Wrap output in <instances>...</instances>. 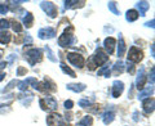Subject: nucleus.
I'll return each instance as SVG.
<instances>
[{"mask_svg":"<svg viewBox=\"0 0 155 126\" xmlns=\"http://www.w3.org/2000/svg\"><path fill=\"white\" fill-rule=\"evenodd\" d=\"M72 32H74V27L70 26L69 28H66L65 32L58 37V45L62 46V48H66V46H70L72 43L75 41L74 36H72Z\"/></svg>","mask_w":155,"mask_h":126,"instance_id":"1","label":"nucleus"},{"mask_svg":"<svg viewBox=\"0 0 155 126\" xmlns=\"http://www.w3.org/2000/svg\"><path fill=\"white\" fill-rule=\"evenodd\" d=\"M43 58V52L41 49H36V48H34V49H30L26 52V59L28 61L31 66L36 65L38 62H40Z\"/></svg>","mask_w":155,"mask_h":126,"instance_id":"2","label":"nucleus"},{"mask_svg":"<svg viewBox=\"0 0 155 126\" xmlns=\"http://www.w3.org/2000/svg\"><path fill=\"white\" fill-rule=\"evenodd\" d=\"M91 59L93 61L94 66L97 67V66H101V65H104V63L107 62L109 61V55L106 54L102 49H97L96 53H94V55L91 57Z\"/></svg>","mask_w":155,"mask_h":126,"instance_id":"3","label":"nucleus"},{"mask_svg":"<svg viewBox=\"0 0 155 126\" xmlns=\"http://www.w3.org/2000/svg\"><path fill=\"white\" fill-rule=\"evenodd\" d=\"M39 103L43 111H54L57 108V100L53 96H45L44 99H40Z\"/></svg>","mask_w":155,"mask_h":126,"instance_id":"4","label":"nucleus"},{"mask_svg":"<svg viewBox=\"0 0 155 126\" xmlns=\"http://www.w3.org/2000/svg\"><path fill=\"white\" fill-rule=\"evenodd\" d=\"M143 58V53L142 50H140L136 46H132L129 49V53H128V62H132V63H137L140 61H142Z\"/></svg>","mask_w":155,"mask_h":126,"instance_id":"5","label":"nucleus"},{"mask_svg":"<svg viewBox=\"0 0 155 126\" xmlns=\"http://www.w3.org/2000/svg\"><path fill=\"white\" fill-rule=\"evenodd\" d=\"M40 8L51 18H56L57 17V8H56V5L53 3H51V2H41L40 3Z\"/></svg>","mask_w":155,"mask_h":126,"instance_id":"6","label":"nucleus"},{"mask_svg":"<svg viewBox=\"0 0 155 126\" xmlns=\"http://www.w3.org/2000/svg\"><path fill=\"white\" fill-rule=\"evenodd\" d=\"M67 59L70 61L71 65H74L75 67H78V68H81V67L84 66V58L83 55L78 54V53H69L67 54Z\"/></svg>","mask_w":155,"mask_h":126,"instance_id":"7","label":"nucleus"},{"mask_svg":"<svg viewBox=\"0 0 155 126\" xmlns=\"http://www.w3.org/2000/svg\"><path fill=\"white\" fill-rule=\"evenodd\" d=\"M47 124H48V126H67L65 124L64 118H62L58 113H52V115L48 116Z\"/></svg>","mask_w":155,"mask_h":126,"instance_id":"8","label":"nucleus"},{"mask_svg":"<svg viewBox=\"0 0 155 126\" xmlns=\"http://www.w3.org/2000/svg\"><path fill=\"white\" fill-rule=\"evenodd\" d=\"M38 36L41 39V40H49L56 36V30L53 27H44L40 28L38 32Z\"/></svg>","mask_w":155,"mask_h":126,"instance_id":"9","label":"nucleus"},{"mask_svg":"<svg viewBox=\"0 0 155 126\" xmlns=\"http://www.w3.org/2000/svg\"><path fill=\"white\" fill-rule=\"evenodd\" d=\"M146 80H147V77L145 76V68H143V67H141V70H140V72H138V76H137V80H136V86H137L138 90L143 89Z\"/></svg>","mask_w":155,"mask_h":126,"instance_id":"10","label":"nucleus"},{"mask_svg":"<svg viewBox=\"0 0 155 126\" xmlns=\"http://www.w3.org/2000/svg\"><path fill=\"white\" fill-rule=\"evenodd\" d=\"M115 44H116V40H115L114 37H106L105 39L104 48H105V50H106V54H113Z\"/></svg>","mask_w":155,"mask_h":126,"instance_id":"11","label":"nucleus"},{"mask_svg":"<svg viewBox=\"0 0 155 126\" xmlns=\"http://www.w3.org/2000/svg\"><path fill=\"white\" fill-rule=\"evenodd\" d=\"M123 90H124V84L123 82L119 81V80L114 81V84H113V96L114 98H118V96L122 95Z\"/></svg>","mask_w":155,"mask_h":126,"instance_id":"12","label":"nucleus"},{"mask_svg":"<svg viewBox=\"0 0 155 126\" xmlns=\"http://www.w3.org/2000/svg\"><path fill=\"white\" fill-rule=\"evenodd\" d=\"M154 106H155V100L154 98H147L143 100V111L145 113H153L154 112Z\"/></svg>","mask_w":155,"mask_h":126,"instance_id":"13","label":"nucleus"},{"mask_svg":"<svg viewBox=\"0 0 155 126\" xmlns=\"http://www.w3.org/2000/svg\"><path fill=\"white\" fill-rule=\"evenodd\" d=\"M153 93H154V85H150L149 88H146V89H142V90H141V93L138 94V99H140V100L146 99L147 96L153 95Z\"/></svg>","mask_w":155,"mask_h":126,"instance_id":"14","label":"nucleus"},{"mask_svg":"<svg viewBox=\"0 0 155 126\" xmlns=\"http://www.w3.org/2000/svg\"><path fill=\"white\" fill-rule=\"evenodd\" d=\"M136 7L138 9V12H137L138 16H145V13H146L149 9V3L147 2H138L136 4Z\"/></svg>","mask_w":155,"mask_h":126,"instance_id":"15","label":"nucleus"},{"mask_svg":"<svg viewBox=\"0 0 155 126\" xmlns=\"http://www.w3.org/2000/svg\"><path fill=\"white\" fill-rule=\"evenodd\" d=\"M66 88L71 91H74V93H81L83 90H85V85L84 84H69Z\"/></svg>","mask_w":155,"mask_h":126,"instance_id":"16","label":"nucleus"},{"mask_svg":"<svg viewBox=\"0 0 155 126\" xmlns=\"http://www.w3.org/2000/svg\"><path fill=\"white\" fill-rule=\"evenodd\" d=\"M125 53V43L123 40L122 33H119V45H118V57L122 58Z\"/></svg>","mask_w":155,"mask_h":126,"instance_id":"17","label":"nucleus"},{"mask_svg":"<svg viewBox=\"0 0 155 126\" xmlns=\"http://www.w3.org/2000/svg\"><path fill=\"white\" fill-rule=\"evenodd\" d=\"M114 118H115V113L114 112H109V111H106V112L104 113V116H102V121H104V124L105 125H109V124H111L114 121Z\"/></svg>","mask_w":155,"mask_h":126,"instance_id":"18","label":"nucleus"},{"mask_svg":"<svg viewBox=\"0 0 155 126\" xmlns=\"http://www.w3.org/2000/svg\"><path fill=\"white\" fill-rule=\"evenodd\" d=\"M23 96H26V94H25V95H23V94H19V95H18L19 102H21L23 106H30V103H31L32 99H34V95H32L31 93H28V94H27V98H23Z\"/></svg>","mask_w":155,"mask_h":126,"instance_id":"19","label":"nucleus"},{"mask_svg":"<svg viewBox=\"0 0 155 126\" xmlns=\"http://www.w3.org/2000/svg\"><path fill=\"white\" fill-rule=\"evenodd\" d=\"M60 67H61V70L64 71V74H66V75H69L70 77H76V74L74 71H72L70 67H67V65L66 63H64V62H61L60 63Z\"/></svg>","mask_w":155,"mask_h":126,"instance_id":"20","label":"nucleus"},{"mask_svg":"<svg viewBox=\"0 0 155 126\" xmlns=\"http://www.w3.org/2000/svg\"><path fill=\"white\" fill-rule=\"evenodd\" d=\"M9 41H11V33H9L8 31H3V32H0V44L7 45Z\"/></svg>","mask_w":155,"mask_h":126,"instance_id":"21","label":"nucleus"},{"mask_svg":"<svg viewBox=\"0 0 155 126\" xmlns=\"http://www.w3.org/2000/svg\"><path fill=\"white\" fill-rule=\"evenodd\" d=\"M127 21L128 22H134L136 19L138 18V13H137V11H134V9H130V11H128L127 12Z\"/></svg>","mask_w":155,"mask_h":126,"instance_id":"22","label":"nucleus"},{"mask_svg":"<svg viewBox=\"0 0 155 126\" xmlns=\"http://www.w3.org/2000/svg\"><path fill=\"white\" fill-rule=\"evenodd\" d=\"M92 124H93V118L91 116H85L78 122V126H92Z\"/></svg>","mask_w":155,"mask_h":126,"instance_id":"23","label":"nucleus"},{"mask_svg":"<svg viewBox=\"0 0 155 126\" xmlns=\"http://www.w3.org/2000/svg\"><path fill=\"white\" fill-rule=\"evenodd\" d=\"M32 22H34V16L31 13H26V17L23 18V23L27 28H30L32 26Z\"/></svg>","mask_w":155,"mask_h":126,"instance_id":"24","label":"nucleus"},{"mask_svg":"<svg viewBox=\"0 0 155 126\" xmlns=\"http://www.w3.org/2000/svg\"><path fill=\"white\" fill-rule=\"evenodd\" d=\"M102 75H105V77H110L111 71H110V68L107 66H104L102 68H100L98 72H97V76H102Z\"/></svg>","mask_w":155,"mask_h":126,"instance_id":"25","label":"nucleus"},{"mask_svg":"<svg viewBox=\"0 0 155 126\" xmlns=\"http://www.w3.org/2000/svg\"><path fill=\"white\" fill-rule=\"evenodd\" d=\"M123 70H124V63L122 61H118L114 66V72L115 74H122Z\"/></svg>","mask_w":155,"mask_h":126,"instance_id":"26","label":"nucleus"},{"mask_svg":"<svg viewBox=\"0 0 155 126\" xmlns=\"http://www.w3.org/2000/svg\"><path fill=\"white\" fill-rule=\"evenodd\" d=\"M28 84H30V81H28V77H27L26 80H23V81H19V82H18V84H17V85H18L17 88L21 90V91H23V90H26V89L28 88Z\"/></svg>","mask_w":155,"mask_h":126,"instance_id":"27","label":"nucleus"},{"mask_svg":"<svg viewBox=\"0 0 155 126\" xmlns=\"http://www.w3.org/2000/svg\"><path fill=\"white\" fill-rule=\"evenodd\" d=\"M78 4H84V2H76V0H71V2H65V8H76Z\"/></svg>","mask_w":155,"mask_h":126,"instance_id":"28","label":"nucleus"},{"mask_svg":"<svg viewBox=\"0 0 155 126\" xmlns=\"http://www.w3.org/2000/svg\"><path fill=\"white\" fill-rule=\"evenodd\" d=\"M107 7H109V9L111 12H113L114 14H116V16H119V11H118V8H116V3H114V2H110L109 4H107Z\"/></svg>","mask_w":155,"mask_h":126,"instance_id":"29","label":"nucleus"},{"mask_svg":"<svg viewBox=\"0 0 155 126\" xmlns=\"http://www.w3.org/2000/svg\"><path fill=\"white\" fill-rule=\"evenodd\" d=\"M91 103H92V102H91L89 99H80L79 102H78L79 107H81V108H87V107H89Z\"/></svg>","mask_w":155,"mask_h":126,"instance_id":"30","label":"nucleus"},{"mask_svg":"<svg viewBox=\"0 0 155 126\" xmlns=\"http://www.w3.org/2000/svg\"><path fill=\"white\" fill-rule=\"evenodd\" d=\"M12 28H13V31H16V32H21L22 31V26L19 25V23L17 21H12Z\"/></svg>","mask_w":155,"mask_h":126,"instance_id":"31","label":"nucleus"},{"mask_svg":"<svg viewBox=\"0 0 155 126\" xmlns=\"http://www.w3.org/2000/svg\"><path fill=\"white\" fill-rule=\"evenodd\" d=\"M45 50H47V55H48V58H49L52 62H56L57 59H56L54 54H53V52L51 50V48H49V46H45Z\"/></svg>","mask_w":155,"mask_h":126,"instance_id":"32","label":"nucleus"},{"mask_svg":"<svg viewBox=\"0 0 155 126\" xmlns=\"http://www.w3.org/2000/svg\"><path fill=\"white\" fill-rule=\"evenodd\" d=\"M9 26V21H7V19H0V30H5V28H8Z\"/></svg>","mask_w":155,"mask_h":126,"instance_id":"33","label":"nucleus"},{"mask_svg":"<svg viewBox=\"0 0 155 126\" xmlns=\"http://www.w3.org/2000/svg\"><path fill=\"white\" fill-rule=\"evenodd\" d=\"M16 84H18V81H16V80H12L11 82H9V84L7 85V88L4 89V93H7V91H9V90H12L13 88H14V85Z\"/></svg>","mask_w":155,"mask_h":126,"instance_id":"34","label":"nucleus"},{"mask_svg":"<svg viewBox=\"0 0 155 126\" xmlns=\"http://www.w3.org/2000/svg\"><path fill=\"white\" fill-rule=\"evenodd\" d=\"M127 71L129 72V74H133L134 72V65L132 62H127Z\"/></svg>","mask_w":155,"mask_h":126,"instance_id":"35","label":"nucleus"},{"mask_svg":"<svg viewBox=\"0 0 155 126\" xmlns=\"http://www.w3.org/2000/svg\"><path fill=\"white\" fill-rule=\"evenodd\" d=\"M8 12V5L5 4H0V14H5Z\"/></svg>","mask_w":155,"mask_h":126,"instance_id":"36","label":"nucleus"},{"mask_svg":"<svg viewBox=\"0 0 155 126\" xmlns=\"http://www.w3.org/2000/svg\"><path fill=\"white\" fill-rule=\"evenodd\" d=\"M25 74H26V68H25V67H18L17 76H22V75H25Z\"/></svg>","mask_w":155,"mask_h":126,"instance_id":"37","label":"nucleus"},{"mask_svg":"<svg viewBox=\"0 0 155 126\" xmlns=\"http://www.w3.org/2000/svg\"><path fill=\"white\" fill-rule=\"evenodd\" d=\"M64 106H65V108H66V111H67V109H71V108H72L74 103H72V100H66Z\"/></svg>","mask_w":155,"mask_h":126,"instance_id":"38","label":"nucleus"},{"mask_svg":"<svg viewBox=\"0 0 155 126\" xmlns=\"http://www.w3.org/2000/svg\"><path fill=\"white\" fill-rule=\"evenodd\" d=\"M25 44L26 45H31L32 44V37L30 35H26V37H25Z\"/></svg>","mask_w":155,"mask_h":126,"instance_id":"39","label":"nucleus"},{"mask_svg":"<svg viewBox=\"0 0 155 126\" xmlns=\"http://www.w3.org/2000/svg\"><path fill=\"white\" fill-rule=\"evenodd\" d=\"M150 81H151V85H154V67L151 68V75H150Z\"/></svg>","mask_w":155,"mask_h":126,"instance_id":"40","label":"nucleus"},{"mask_svg":"<svg viewBox=\"0 0 155 126\" xmlns=\"http://www.w3.org/2000/svg\"><path fill=\"white\" fill-rule=\"evenodd\" d=\"M154 19H151V22H147V23H145V25H146L147 27H151V28H154Z\"/></svg>","mask_w":155,"mask_h":126,"instance_id":"41","label":"nucleus"},{"mask_svg":"<svg viewBox=\"0 0 155 126\" xmlns=\"http://www.w3.org/2000/svg\"><path fill=\"white\" fill-rule=\"evenodd\" d=\"M8 61H9V63H12V62L14 61V54H11V55H9V58H8Z\"/></svg>","mask_w":155,"mask_h":126,"instance_id":"42","label":"nucleus"},{"mask_svg":"<svg viewBox=\"0 0 155 126\" xmlns=\"http://www.w3.org/2000/svg\"><path fill=\"white\" fill-rule=\"evenodd\" d=\"M133 120L134 121H138V112H134L133 113Z\"/></svg>","mask_w":155,"mask_h":126,"instance_id":"43","label":"nucleus"},{"mask_svg":"<svg viewBox=\"0 0 155 126\" xmlns=\"http://www.w3.org/2000/svg\"><path fill=\"white\" fill-rule=\"evenodd\" d=\"M71 118H72V116H71L70 113H66V120H69V121H70Z\"/></svg>","mask_w":155,"mask_h":126,"instance_id":"44","label":"nucleus"},{"mask_svg":"<svg viewBox=\"0 0 155 126\" xmlns=\"http://www.w3.org/2000/svg\"><path fill=\"white\" fill-rule=\"evenodd\" d=\"M151 55H155V50H154V44H151Z\"/></svg>","mask_w":155,"mask_h":126,"instance_id":"45","label":"nucleus"},{"mask_svg":"<svg viewBox=\"0 0 155 126\" xmlns=\"http://www.w3.org/2000/svg\"><path fill=\"white\" fill-rule=\"evenodd\" d=\"M4 76H5V75H4V74H0V81H2V80L4 79Z\"/></svg>","mask_w":155,"mask_h":126,"instance_id":"46","label":"nucleus"},{"mask_svg":"<svg viewBox=\"0 0 155 126\" xmlns=\"http://www.w3.org/2000/svg\"><path fill=\"white\" fill-rule=\"evenodd\" d=\"M0 58H2V52H0Z\"/></svg>","mask_w":155,"mask_h":126,"instance_id":"47","label":"nucleus"}]
</instances>
